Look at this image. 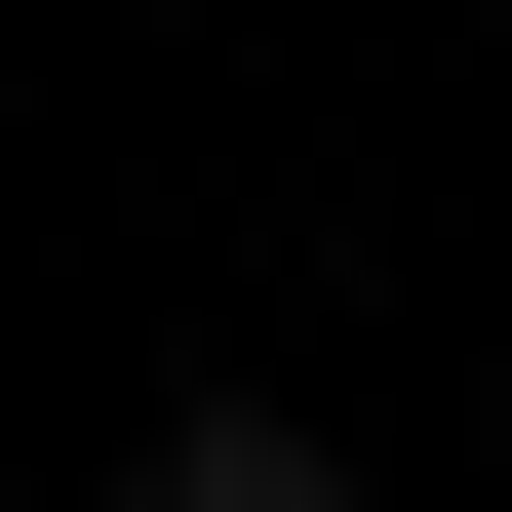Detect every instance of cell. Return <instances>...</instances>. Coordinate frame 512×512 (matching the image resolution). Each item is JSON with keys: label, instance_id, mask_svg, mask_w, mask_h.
Returning a JSON list of instances; mask_svg holds the SVG:
<instances>
[{"label": "cell", "instance_id": "cell-1", "mask_svg": "<svg viewBox=\"0 0 512 512\" xmlns=\"http://www.w3.org/2000/svg\"><path fill=\"white\" fill-rule=\"evenodd\" d=\"M119 512H355V434H316V394H158V434H119Z\"/></svg>", "mask_w": 512, "mask_h": 512}]
</instances>
